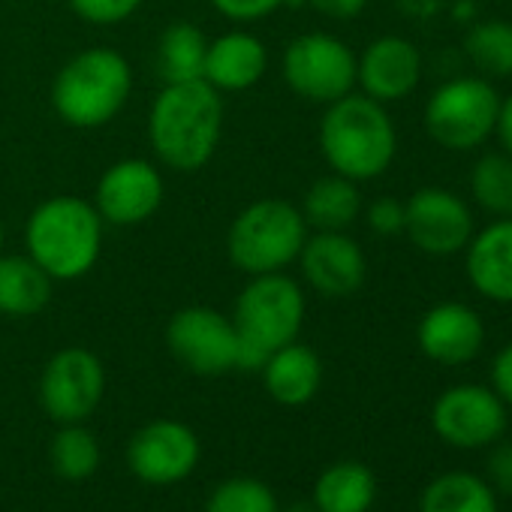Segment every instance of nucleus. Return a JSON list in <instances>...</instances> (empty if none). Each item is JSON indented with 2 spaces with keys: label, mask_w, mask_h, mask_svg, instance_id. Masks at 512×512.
Segmentation results:
<instances>
[{
  "label": "nucleus",
  "mask_w": 512,
  "mask_h": 512,
  "mask_svg": "<svg viewBox=\"0 0 512 512\" xmlns=\"http://www.w3.org/2000/svg\"><path fill=\"white\" fill-rule=\"evenodd\" d=\"M223 133V100L205 79L163 85L148 115V139L163 166L175 172L202 169Z\"/></svg>",
  "instance_id": "nucleus-1"
},
{
  "label": "nucleus",
  "mask_w": 512,
  "mask_h": 512,
  "mask_svg": "<svg viewBox=\"0 0 512 512\" xmlns=\"http://www.w3.org/2000/svg\"><path fill=\"white\" fill-rule=\"evenodd\" d=\"M320 151L332 172L356 184L374 181L398 154V130L383 103L365 94H347L326 106Z\"/></svg>",
  "instance_id": "nucleus-2"
},
{
  "label": "nucleus",
  "mask_w": 512,
  "mask_h": 512,
  "mask_svg": "<svg viewBox=\"0 0 512 512\" xmlns=\"http://www.w3.org/2000/svg\"><path fill=\"white\" fill-rule=\"evenodd\" d=\"M28 256L52 281L85 278L103 247V217L94 202L79 196H52L34 208L25 226Z\"/></svg>",
  "instance_id": "nucleus-3"
},
{
  "label": "nucleus",
  "mask_w": 512,
  "mask_h": 512,
  "mask_svg": "<svg viewBox=\"0 0 512 512\" xmlns=\"http://www.w3.org/2000/svg\"><path fill=\"white\" fill-rule=\"evenodd\" d=\"M305 323V293L284 272L256 275L238 293L232 326L238 332V368L260 371L266 359L293 344Z\"/></svg>",
  "instance_id": "nucleus-4"
},
{
  "label": "nucleus",
  "mask_w": 512,
  "mask_h": 512,
  "mask_svg": "<svg viewBox=\"0 0 512 512\" xmlns=\"http://www.w3.org/2000/svg\"><path fill=\"white\" fill-rule=\"evenodd\" d=\"M130 91V61L109 46H94L61 67L52 85V106L64 124L76 130H97L127 106Z\"/></svg>",
  "instance_id": "nucleus-5"
},
{
  "label": "nucleus",
  "mask_w": 512,
  "mask_h": 512,
  "mask_svg": "<svg viewBox=\"0 0 512 512\" xmlns=\"http://www.w3.org/2000/svg\"><path fill=\"white\" fill-rule=\"evenodd\" d=\"M305 238L308 223L302 217V208L287 199L269 196L238 211L226 235V253L229 263L250 278L272 275L299 260Z\"/></svg>",
  "instance_id": "nucleus-6"
},
{
  "label": "nucleus",
  "mask_w": 512,
  "mask_h": 512,
  "mask_svg": "<svg viewBox=\"0 0 512 512\" xmlns=\"http://www.w3.org/2000/svg\"><path fill=\"white\" fill-rule=\"evenodd\" d=\"M500 100L494 82L482 76H455L431 91L422 124L440 148L467 154L494 136Z\"/></svg>",
  "instance_id": "nucleus-7"
},
{
  "label": "nucleus",
  "mask_w": 512,
  "mask_h": 512,
  "mask_svg": "<svg viewBox=\"0 0 512 512\" xmlns=\"http://www.w3.org/2000/svg\"><path fill=\"white\" fill-rule=\"evenodd\" d=\"M284 82L311 103H335L356 88V52L332 34L296 37L281 61Z\"/></svg>",
  "instance_id": "nucleus-8"
},
{
  "label": "nucleus",
  "mask_w": 512,
  "mask_h": 512,
  "mask_svg": "<svg viewBox=\"0 0 512 512\" xmlns=\"http://www.w3.org/2000/svg\"><path fill=\"white\" fill-rule=\"evenodd\" d=\"M106 395V368L85 347L58 350L40 374V407L58 425L85 422Z\"/></svg>",
  "instance_id": "nucleus-9"
},
{
  "label": "nucleus",
  "mask_w": 512,
  "mask_h": 512,
  "mask_svg": "<svg viewBox=\"0 0 512 512\" xmlns=\"http://www.w3.org/2000/svg\"><path fill=\"white\" fill-rule=\"evenodd\" d=\"M169 353L199 377H217L238 368V332L232 317L208 305H190L172 314L166 326Z\"/></svg>",
  "instance_id": "nucleus-10"
},
{
  "label": "nucleus",
  "mask_w": 512,
  "mask_h": 512,
  "mask_svg": "<svg viewBox=\"0 0 512 512\" xmlns=\"http://www.w3.org/2000/svg\"><path fill=\"white\" fill-rule=\"evenodd\" d=\"M509 407L491 386L458 383L437 395L431 407V425L437 437L455 449H485L506 431Z\"/></svg>",
  "instance_id": "nucleus-11"
},
{
  "label": "nucleus",
  "mask_w": 512,
  "mask_h": 512,
  "mask_svg": "<svg viewBox=\"0 0 512 512\" xmlns=\"http://www.w3.org/2000/svg\"><path fill=\"white\" fill-rule=\"evenodd\" d=\"M476 232L473 208L464 196L446 187H419L404 202V235L428 256L464 253Z\"/></svg>",
  "instance_id": "nucleus-12"
},
{
  "label": "nucleus",
  "mask_w": 512,
  "mask_h": 512,
  "mask_svg": "<svg viewBox=\"0 0 512 512\" xmlns=\"http://www.w3.org/2000/svg\"><path fill=\"white\" fill-rule=\"evenodd\" d=\"M202 458L196 431L178 419H151L127 443V464L145 485H178Z\"/></svg>",
  "instance_id": "nucleus-13"
},
{
  "label": "nucleus",
  "mask_w": 512,
  "mask_h": 512,
  "mask_svg": "<svg viewBox=\"0 0 512 512\" xmlns=\"http://www.w3.org/2000/svg\"><path fill=\"white\" fill-rule=\"evenodd\" d=\"M163 202V178L160 172L139 157L112 163L97 181L94 208L112 226H139Z\"/></svg>",
  "instance_id": "nucleus-14"
},
{
  "label": "nucleus",
  "mask_w": 512,
  "mask_h": 512,
  "mask_svg": "<svg viewBox=\"0 0 512 512\" xmlns=\"http://www.w3.org/2000/svg\"><path fill=\"white\" fill-rule=\"evenodd\" d=\"M299 263L305 281L326 299H347L359 293L368 278L365 250L347 232L308 235L299 253Z\"/></svg>",
  "instance_id": "nucleus-15"
},
{
  "label": "nucleus",
  "mask_w": 512,
  "mask_h": 512,
  "mask_svg": "<svg viewBox=\"0 0 512 512\" xmlns=\"http://www.w3.org/2000/svg\"><path fill=\"white\" fill-rule=\"evenodd\" d=\"M422 82V52L407 37H377L356 58V85L365 97L389 106L410 97Z\"/></svg>",
  "instance_id": "nucleus-16"
},
{
  "label": "nucleus",
  "mask_w": 512,
  "mask_h": 512,
  "mask_svg": "<svg viewBox=\"0 0 512 512\" xmlns=\"http://www.w3.org/2000/svg\"><path fill=\"white\" fill-rule=\"evenodd\" d=\"M416 344L425 359L446 368H458L482 353L485 323L479 311L464 302H440L422 314L416 326Z\"/></svg>",
  "instance_id": "nucleus-17"
},
{
  "label": "nucleus",
  "mask_w": 512,
  "mask_h": 512,
  "mask_svg": "<svg viewBox=\"0 0 512 512\" xmlns=\"http://www.w3.org/2000/svg\"><path fill=\"white\" fill-rule=\"evenodd\" d=\"M470 287L497 305H512V217H494L464 247Z\"/></svg>",
  "instance_id": "nucleus-18"
},
{
  "label": "nucleus",
  "mask_w": 512,
  "mask_h": 512,
  "mask_svg": "<svg viewBox=\"0 0 512 512\" xmlns=\"http://www.w3.org/2000/svg\"><path fill=\"white\" fill-rule=\"evenodd\" d=\"M269 52L260 37L247 31H229L208 43L202 79L214 91H247L266 76Z\"/></svg>",
  "instance_id": "nucleus-19"
},
{
  "label": "nucleus",
  "mask_w": 512,
  "mask_h": 512,
  "mask_svg": "<svg viewBox=\"0 0 512 512\" xmlns=\"http://www.w3.org/2000/svg\"><path fill=\"white\" fill-rule=\"evenodd\" d=\"M263 371V386L266 392L281 404V407H305L314 401V395L323 386V362L308 344H284L278 347Z\"/></svg>",
  "instance_id": "nucleus-20"
},
{
  "label": "nucleus",
  "mask_w": 512,
  "mask_h": 512,
  "mask_svg": "<svg viewBox=\"0 0 512 512\" xmlns=\"http://www.w3.org/2000/svg\"><path fill=\"white\" fill-rule=\"evenodd\" d=\"M52 278L28 253H0V314L22 320L37 317L52 302Z\"/></svg>",
  "instance_id": "nucleus-21"
},
{
  "label": "nucleus",
  "mask_w": 512,
  "mask_h": 512,
  "mask_svg": "<svg viewBox=\"0 0 512 512\" xmlns=\"http://www.w3.org/2000/svg\"><path fill=\"white\" fill-rule=\"evenodd\" d=\"M362 214L359 184L332 172L317 178L302 202V217L314 232H347Z\"/></svg>",
  "instance_id": "nucleus-22"
},
{
  "label": "nucleus",
  "mask_w": 512,
  "mask_h": 512,
  "mask_svg": "<svg viewBox=\"0 0 512 512\" xmlns=\"http://www.w3.org/2000/svg\"><path fill=\"white\" fill-rule=\"evenodd\" d=\"M314 512H368L377 500V476L362 461L329 464L314 482Z\"/></svg>",
  "instance_id": "nucleus-23"
},
{
  "label": "nucleus",
  "mask_w": 512,
  "mask_h": 512,
  "mask_svg": "<svg viewBox=\"0 0 512 512\" xmlns=\"http://www.w3.org/2000/svg\"><path fill=\"white\" fill-rule=\"evenodd\" d=\"M419 512H500L497 491L467 470H449L431 479L419 497Z\"/></svg>",
  "instance_id": "nucleus-24"
},
{
  "label": "nucleus",
  "mask_w": 512,
  "mask_h": 512,
  "mask_svg": "<svg viewBox=\"0 0 512 512\" xmlns=\"http://www.w3.org/2000/svg\"><path fill=\"white\" fill-rule=\"evenodd\" d=\"M205 52H208V40L196 25H190V22L169 25L157 43V73H160L163 85L202 79Z\"/></svg>",
  "instance_id": "nucleus-25"
},
{
  "label": "nucleus",
  "mask_w": 512,
  "mask_h": 512,
  "mask_svg": "<svg viewBox=\"0 0 512 512\" xmlns=\"http://www.w3.org/2000/svg\"><path fill=\"white\" fill-rule=\"evenodd\" d=\"M461 49L482 79L488 82L512 79V22L506 19L473 22L464 31Z\"/></svg>",
  "instance_id": "nucleus-26"
},
{
  "label": "nucleus",
  "mask_w": 512,
  "mask_h": 512,
  "mask_svg": "<svg viewBox=\"0 0 512 512\" xmlns=\"http://www.w3.org/2000/svg\"><path fill=\"white\" fill-rule=\"evenodd\" d=\"M470 196L491 217H512V157L485 151L470 169Z\"/></svg>",
  "instance_id": "nucleus-27"
},
{
  "label": "nucleus",
  "mask_w": 512,
  "mask_h": 512,
  "mask_svg": "<svg viewBox=\"0 0 512 512\" xmlns=\"http://www.w3.org/2000/svg\"><path fill=\"white\" fill-rule=\"evenodd\" d=\"M49 458L61 479L85 482L97 473L103 452H100V440L94 437V431H88L82 422H73V425H61V431L52 437Z\"/></svg>",
  "instance_id": "nucleus-28"
},
{
  "label": "nucleus",
  "mask_w": 512,
  "mask_h": 512,
  "mask_svg": "<svg viewBox=\"0 0 512 512\" xmlns=\"http://www.w3.org/2000/svg\"><path fill=\"white\" fill-rule=\"evenodd\" d=\"M205 512H281V503L266 482L253 476H232L208 494Z\"/></svg>",
  "instance_id": "nucleus-29"
},
{
  "label": "nucleus",
  "mask_w": 512,
  "mask_h": 512,
  "mask_svg": "<svg viewBox=\"0 0 512 512\" xmlns=\"http://www.w3.org/2000/svg\"><path fill=\"white\" fill-rule=\"evenodd\" d=\"M67 4L79 19L91 25H118L142 7V0H67Z\"/></svg>",
  "instance_id": "nucleus-30"
},
{
  "label": "nucleus",
  "mask_w": 512,
  "mask_h": 512,
  "mask_svg": "<svg viewBox=\"0 0 512 512\" xmlns=\"http://www.w3.org/2000/svg\"><path fill=\"white\" fill-rule=\"evenodd\" d=\"M305 0H211V7L229 22H260L281 7H302Z\"/></svg>",
  "instance_id": "nucleus-31"
},
{
  "label": "nucleus",
  "mask_w": 512,
  "mask_h": 512,
  "mask_svg": "<svg viewBox=\"0 0 512 512\" xmlns=\"http://www.w3.org/2000/svg\"><path fill=\"white\" fill-rule=\"evenodd\" d=\"M365 220L377 235H401L404 232V202L395 196H380L365 208Z\"/></svg>",
  "instance_id": "nucleus-32"
},
{
  "label": "nucleus",
  "mask_w": 512,
  "mask_h": 512,
  "mask_svg": "<svg viewBox=\"0 0 512 512\" xmlns=\"http://www.w3.org/2000/svg\"><path fill=\"white\" fill-rule=\"evenodd\" d=\"M485 473H488V485L497 494L512 497V443H491V452L485 458Z\"/></svg>",
  "instance_id": "nucleus-33"
},
{
  "label": "nucleus",
  "mask_w": 512,
  "mask_h": 512,
  "mask_svg": "<svg viewBox=\"0 0 512 512\" xmlns=\"http://www.w3.org/2000/svg\"><path fill=\"white\" fill-rule=\"evenodd\" d=\"M491 389L497 392V398L512 407V344L500 347L497 356L491 359Z\"/></svg>",
  "instance_id": "nucleus-34"
},
{
  "label": "nucleus",
  "mask_w": 512,
  "mask_h": 512,
  "mask_svg": "<svg viewBox=\"0 0 512 512\" xmlns=\"http://www.w3.org/2000/svg\"><path fill=\"white\" fill-rule=\"evenodd\" d=\"M305 4L329 19H356L368 7V0H305Z\"/></svg>",
  "instance_id": "nucleus-35"
},
{
  "label": "nucleus",
  "mask_w": 512,
  "mask_h": 512,
  "mask_svg": "<svg viewBox=\"0 0 512 512\" xmlns=\"http://www.w3.org/2000/svg\"><path fill=\"white\" fill-rule=\"evenodd\" d=\"M494 136H497V142H500V151H506V154L512 157V94H506V97L500 100Z\"/></svg>",
  "instance_id": "nucleus-36"
},
{
  "label": "nucleus",
  "mask_w": 512,
  "mask_h": 512,
  "mask_svg": "<svg viewBox=\"0 0 512 512\" xmlns=\"http://www.w3.org/2000/svg\"><path fill=\"white\" fill-rule=\"evenodd\" d=\"M398 7L410 16H431L437 10V0H398Z\"/></svg>",
  "instance_id": "nucleus-37"
},
{
  "label": "nucleus",
  "mask_w": 512,
  "mask_h": 512,
  "mask_svg": "<svg viewBox=\"0 0 512 512\" xmlns=\"http://www.w3.org/2000/svg\"><path fill=\"white\" fill-rule=\"evenodd\" d=\"M0 250H4V223H0Z\"/></svg>",
  "instance_id": "nucleus-38"
}]
</instances>
